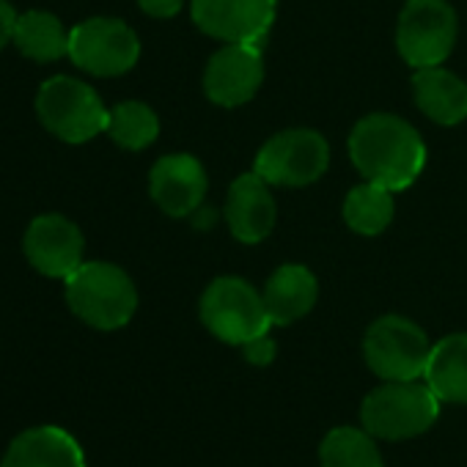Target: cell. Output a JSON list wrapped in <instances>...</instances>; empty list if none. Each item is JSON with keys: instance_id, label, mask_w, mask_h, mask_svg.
I'll return each instance as SVG.
<instances>
[{"instance_id": "1", "label": "cell", "mask_w": 467, "mask_h": 467, "mask_svg": "<svg viewBox=\"0 0 467 467\" xmlns=\"http://www.w3.org/2000/svg\"><path fill=\"white\" fill-rule=\"evenodd\" d=\"M349 157L355 168L390 192L407 190L426 165V146L415 127L390 113L360 119L349 135Z\"/></svg>"}, {"instance_id": "2", "label": "cell", "mask_w": 467, "mask_h": 467, "mask_svg": "<svg viewBox=\"0 0 467 467\" xmlns=\"http://www.w3.org/2000/svg\"><path fill=\"white\" fill-rule=\"evenodd\" d=\"M440 399L426 379L382 382L360 404V426L377 440L401 442L426 434L440 418Z\"/></svg>"}, {"instance_id": "3", "label": "cell", "mask_w": 467, "mask_h": 467, "mask_svg": "<svg viewBox=\"0 0 467 467\" xmlns=\"http://www.w3.org/2000/svg\"><path fill=\"white\" fill-rule=\"evenodd\" d=\"M67 303L86 325L97 330H119L135 317L138 289L121 267L83 262L67 278Z\"/></svg>"}, {"instance_id": "4", "label": "cell", "mask_w": 467, "mask_h": 467, "mask_svg": "<svg viewBox=\"0 0 467 467\" xmlns=\"http://www.w3.org/2000/svg\"><path fill=\"white\" fill-rule=\"evenodd\" d=\"M201 322L223 344L243 347L270 333L273 319L259 295L243 278H217L201 297Z\"/></svg>"}, {"instance_id": "5", "label": "cell", "mask_w": 467, "mask_h": 467, "mask_svg": "<svg viewBox=\"0 0 467 467\" xmlns=\"http://www.w3.org/2000/svg\"><path fill=\"white\" fill-rule=\"evenodd\" d=\"M36 113L47 132L67 143H86L108 132L110 110L97 91L75 78H50L36 94Z\"/></svg>"}, {"instance_id": "6", "label": "cell", "mask_w": 467, "mask_h": 467, "mask_svg": "<svg viewBox=\"0 0 467 467\" xmlns=\"http://www.w3.org/2000/svg\"><path fill=\"white\" fill-rule=\"evenodd\" d=\"M429 336L407 317H379L363 338V358L382 382L423 379L431 358Z\"/></svg>"}, {"instance_id": "7", "label": "cell", "mask_w": 467, "mask_h": 467, "mask_svg": "<svg viewBox=\"0 0 467 467\" xmlns=\"http://www.w3.org/2000/svg\"><path fill=\"white\" fill-rule=\"evenodd\" d=\"M396 42L410 67H440L456 45V15L448 0H407Z\"/></svg>"}, {"instance_id": "8", "label": "cell", "mask_w": 467, "mask_h": 467, "mask_svg": "<svg viewBox=\"0 0 467 467\" xmlns=\"http://www.w3.org/2000/svg\"><path fill=\"white\" fill-rule=\"evenodd\" d=\"M69 58L88 75L116 78L138 64L140 42L127 23L94 17L69 31Z\"/></svg>"}, {"instance_id": "9", "label": "cell", "mask_w": 467, "mask_h": 467, "mask_svg": "<svg viewBox=\"0 0 467 467\" xmlns=\"http://www.w3.org/2000/svg\"><path fill=\"white\" fill-rule=\"evenodd\" d=\"M327 162H330V149L319 132L286 130L262 146L254 171L267 184L303 187L317 182L327 171Z\"/></svg>"}, {"instance_id": "10", "label": "cell", "mask_w": 467, "mask_h": 467, "mask_svg": "<svg viewBox=\"0 0 467 467\" xmlns=\"http://www.w3.org/2000/svg\"><path fill=\"white\" fill-rule=\"evenodd\" d=\"M278 0H192L195 26L225 42L262 47L275 20Z\"/></svg>"}, {"instance_id": "11", "label": "cell", "mask_w": 467, "mask_h": 467, "mask_svg": "<svg viewBox=\"0 0 467 467\" xmlns=\"http://www.w3.org/2000/svg\"><path fill=\"white\" fill-rule=\"evenodd\" d=\"M26 256L31 267L47 278H69L83 265L86 240L80 228L64 214H42L31 220L26 240Z\"/></svg>"}, {"instance_id": "12", "label": "cell", "mask_w": 467, "mask_h": 467, "mask_svg": "<svg viewBox=\"0 0 467 467\" xmlns=\"http://www.w3.org/2000/svg\"><path fill=\"white\" fill-rule=\"evenodd\" d=\"M262 80H265L262 50L254 45H228L212 56L203 75V88L214 105L237 108L254 99Z\"/></svg>"}, {"instance_id": "13", "label": "cell", "mask_w": 467, "mask_h": 467, "mask_svg": "<svg viewBox=\"0 0 467 467\" xmlns=\"http://www.w3.org/2000/svg\"><path fill=\"white\" fill-rule=\"evenodd\" d=\"M149 190L165 214L184 217L195 212L206 195V171L192 154H165L151 168Z\"/></svg>"}, {"instance_id": "14", "label": "cell", "mask_w": 467, "mask_h": 467, "mask_svg": "<svg viewBox=\"0 0 467 467\" xmlns=\"http://www.w3.org/2000/svg\"><path fill=\"white\" fill-rule=\"evenodd\" d=\"M225 220L231 234L240 243H262L273 231L275 223V201L267 190V182L254 171L240 179H234L228 190Z\"/></svg>"}, {"instance_id": "15", "label": "cell", "mask_w": 467, "mask_h": 467, "mask_svg": "<svg viewBox=\"0 0 467 467\" xmlns=\"http://www.w3.org/2000/svg\"><path fill=\"white\" fill-rule=\"evenodd\" d=\"M0 467H86V453L67 429L36 426L12 440Z\"/></svg>"}, {"instance_id": "16", "label": "cell", "mask_w": 467, "mask_h": 467, "mask_svg": "<svg viewBox=\"0 0 467 467\" xmlns=\"http://www.w3.org/2000/svg\"><path fill=\"white\" fill-rule=\"evenodd\" d=\"M262 295H265V306H267L273 325H292L317 306L319 286L308 267L284 265L270 275Z\"/></svg>"}, {"instance_id": "17", "label": "cell", "mask_w": 467, "mask_h": 467, "mask_svg": "<svg viewBox=\"0 0 467 467\" xmlns=\"http://www.w3.org/2000/svg\"><path fill=\"white\" fill-rule=\"evenodd\" d=\"M418 108L437 124L453 127L467 119V86L440 67L418 69L412 78Z\"/></svg>"}, {"instance_id": "18", "label": "cell", "mask_w": 467, "mask_h": 467, "mask_svg": "<svg viewBox=\"0 0 467 467\" xmlns=\"http://www.w3.org/2000/svg\"><path fill=\"white\" fill-rule=\"evenodd\" d=\"M423 379L442 404H467V333L445 336L431 347Z\"/></svg>"}, {"instance_id": "19", "label": "cell", "mask_w": 467, "mask_h": 467, "mask_svg": "<svg viewBox=\"0 0 467 467\" xmlns=\"http://www.w3.org/2000/svg\"><path fill=\"white\" fill-rule=\"evenodd\" d=\"M17 50L39 64H53L69 56V34L64 23L50 12H26L17 20L15 31Z\"/></svg>"}, {"instance_id": "20", "label": "cell", "mask_w": 467, "mask_h": 467, "mask_svg": "<svg viewBox=\"0 0 467 467\" xmlns=\"http://www.w3.org/2000/svg\"><path fill=\"white\" fill-rule=\"evenodd\" d=\"M319 467H385L377 437L363 426H333L319 442Z\"/></svg>"}, {"instance_id": "21", "label": "cell", "mask_w": 467, "mask_h": 467, "mask_svg": "<svg viewBox=\"0 0 467 467\" xmlns=\"http://www.w3.org/2000/svg\"><path fill=\"white\" fill-rule=\"evenodd\" d=\"M344 217L352 231L363 234V237H374L393 220V192L374 182L358 184L344 201Z\"/></svg>"}, {"instance_id": "22", "label": "cell", "mask_w": 467, "mask_h": 467, "mask_svg": "<svg viewBox=\"0 0 467 467\" xmlns=\"http://www.w3.org/2000/svg\"><path fill=\"white\" fill-rule=\"evenodd\" d=\"M108 135L130 151H140L151 146L160 135L157 113L143 102H121L110 110Z\"/></svg>"}, {"instance_id": "23", "label": "cell", "mask_w": 467, "mask_h": 467, "mask_svg": "<svg viewBox=\"0 0 467 467\" xmlns=\"http://www.w3.org/2000/svg\"><path fill=\"white\" fill-rule=\"evenodd\" d=\"M243 355H245V360H248L251 366L265 368V366H270V363L275 360V355H278V344L270 338V333H265V336H259V338H254V341L243 344Z\"/></svg>"}, {"instance_id": "24", "label": "cell", "mask_w": 467, "mask_h": 467, "mask_svg": "<svg viewBox=\"0 0 467 467\" xmlns=\"http://www.w3.org/2000/svg\"><path fill=\"white\" fill-rule=\"evenodd\" d=\"M17 20H20V15L15 12L9 0H0V50H4L9 42H15Z\"/></svg>"}, {"instance_id": "25", "label": "cell", "mask_w": 467, "mask_h": 467, "mask_svg": "<svg viewBox=\"0 0 467 467\" xmlns=\"http://www.w3.org/2000/svg\"><path fill=\"white\" fill-rule=\"evenodd\" d=\"M140 9L151 17H160V20H168L173 15H179L184 0H138Z\"/></svg>"}]
</instances>
